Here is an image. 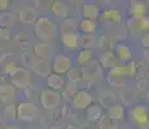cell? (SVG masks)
Returning <instances> with one entry per match:
<instances>
[{
  "mask_svg": "<svg viewBox=\"0 0 149 129\" xmlns=\"http://www.w3.org/2000/svg\"><path fill=\"white\" fill-rule=\"evenodd\" d=\"M14 22H16V17H14L13 13L3 12L1 14H0V27L9 28L14 25Z\"/></svg>",
  "mask_w": 149,
  "mask_h": 129,
  "instance_id": "cell-30",
  "label": "cell"
},
{
  "mask_svg": "<svg viewBox=\"0 0 149 129\" xmlns=\"http://www.w3.org/2000/svg\"><path fill=\"white\" fill-rule=\"evenodd\" d=\"M51 10H52V13L54 14V16L60 17V18H65V17L68 16L66 5H65L62 1H60V0H56V1L52 3V5H51Z\"/></svg>",
  "mask_w": 149,
  "mask_h": 129,
  "instance_id": "cell-28",
  "label": "cell"
},
{
  "mask_svg": "<svg viewBox=\"0 0 149 129\" xmlns=\"http://www.w3.org/2000/svg\"><path fill=\"white\" fill-rule=\"evenodd\" d=\"M79 28H81L82 34H86V35H95L96 30H97V23L96 21H92V19H82L81 23H79Z\"/></svg>",
  "mask_w": 149,
  "mask_h": 129,
  "instance_id": "cell-25",
  "label": "cell"
},
{
  "mask_svg": "<svg viewBox=\"0 0 149 129\" xmlns=\"http://www.w3.org/2000/svg\"><path fill=\"white\" fill-rule=\"evenodd\" d=\"M30 81H31V76L29 70H26V68L19 67L13 75H10L12 85H14L16 88H19V89H26L30 85Z\"/></svg>",
  "mask_w": 149,
  "mask_h": 129,
  "instance_id": "cell-7",
  "label": "cell"
},
{
  "mask_svg": "<svg viewBox=\"0 0 149 129\" xmlns=\"http://www.w3.org/2000/svg\"><path fill=\"white\" fill-rule=\"evenodd\" d=\"M97 124H99L97 129H118V123L111 119L108 114H104Z\"/></svg>",
  "mask_w": 149,
  "mask_h": 129,
  "instance_id": "cell-29",
  "label": "cell"
},
{
  "mask_svg": "<svg viewBox=\"0 0 149 129\" xmlns=\"http://www.w3.org/2000/svg\"><path fill=\"white\" fill-rule=\"evenodd\" d=\"M91 59H92V52L88 49H82L78 53V56H77V62H78V65L82 66V67L90 63Z\"/></svg>",
  "mask_w": 149,
  "mask_h": 129,
  "instance_id": "cell-32",
  "label": "cell"
},
{
  "mask_svg": "<svg viewBox=\"0 0 149 129\" xmlns=\"http://www.w3.org/2000/svg\"><path fill=\"white\" fill-rule=\"evenodd\" d=\"M65 129H81V128H79V127H78V125H74V124H70V125H68V127H66V128H65Z\"/></svg>",
  "mask_w": 149,
  "mask_h": 129,
  "instance_id": "cell-44",
  "label": "cell"
},
{
  "mask_svg": "<svg viewBox=\"0 0 149 129\" xmlns=\"http://www.w3.org/2000/svg\"><path fill=\"white\" fill-rule=\"evenodd\" d=\"M49 129H65V128L61 127V125H52V127H49Z\"/></svg>",
  "mask_w": 149,
  "mask_h": 129,
  "instance_id": "cell-46",
  "label": "cell"
},
{
  "mask_svg": "<svg viewBox=\"0 0 149 129\" xmlns=\"http://www.w3.org/2000/svg\"><path fill=\"white\" fill-rule=\"evenodd\" d=\"M34 54L36 58L49 59L53 54V47L49 43H38L34 45Z\"/></svg>",
  "mask_w": 149,
  "mask_h": 129,
  "instance_id": "cell-14",
  "label": "cell"
},
{
  "mask_svg": "<svg viewBox=\"0 0 149 129\" xmlns=\"http://www.w3.org/2000/svg\"><path fill=\"white\" fill-rule=\"evenodd\" d=\"M31 68L35 71L38 75L48 77L51 75V70H52V66H51L48 59H42V58H35L31 65Z\"/></svg>",
  "mask_w": 149,
  "mask_h": 129,
  "instance_id": "cell-12",
  "label": "cell"
},
{
  "mask_svg": "<svg viewBox=\"0 0 149 129\" xmlns=\"http://www.w3.org/2000/svg\"><path fill=\"white\" fill-rule=\"evenodd\" d=\"M127 27L132 35L139 34H148L149 32V17H131L127 21Z\"/></svg>",
  "mask_w": 149,
  "mask_h": 129,
  "instance_id": "cell-4",
  "label": "cell"
},
{
  "mask_svg": "<svg viewBox=\"0 0 149 129\" xmlns=\"http://www.w3.org/2000/svg\"><path fill=\"white\" fill-rule=\"evenodd\" d=\"M86 129H96V128H86Z\"/></svg>",
  "mask_w": 149,
  "mask_h": 129,
  "instance_id": "cell-50",
  "label": "cell"
},
{
  "mask_svg": "<svg viewBox=\"0 0 149 129\" xmlns=\"http://www.w3.org/2000/svg\"><path fill=\"white\" fill-rule=\"evenodd\" d=\"M141 45L145 48H149V32L145 34V35L141 38Z\"/></svg>",
  "mask_w": 149,
  "mask_h": 129,
  "instance_id": "cell-42",
  "label": "cell"
},
{
  "mask_svg": "<svg viewBox=\"0 0 149 129\" xmlns=\"http://www.w3.org/2000/svg\"><path fill=\"white\" fill-rule=\"evenodd\" d=\"M107 114L113 120H116L117 123L122 121V120L125 119V107H123L122 105H119V103H116L114 106H111V107L109 108Z\"/></svg>",
  "mask_w": 149,
  "mask_h": 129,
  "instance_id": "cell-26",
  "label": "cell"
},
{
  "mask_svg": "<svg viewBox=\"0 0 149 129\" xmlns=\"http://www.w3.org/2000/svg\"><path fill=\"white\" fill-rule=\"evenodd\" d=\"M100 9L96 4H92V3H87V4L83 5V16H84L86 19H92V21H96L100 17Z\"/></svg>",
  "mask_w": 149,
  "mask_h": 129,
  "instance_id": "cell-23",
  "label": "cell"
},
{
  "mask_svg": "<svg viewBox=\"0 0 149 129\" xmlns=\"http://www.w3.org/2000/svg\"><path fill=\"white\" fill-rule=\"evenodd\" d=\"M91 103H92V96L87 90H78L71 101V106L77 110H84V108L87 110Z\"/></svg>",
  "mask_w": 149,
  "mask_h": 129,
  "instance_id": "cell-9",
  "label": "cell"
},
{
  "mask_svg": "<svg viewBox=\"0 0 149 129\" xmlns=\"http://www.w3.org/2000/svg\"><path fill=\"white\" fill-rule=\"evenodd\" d=\"M36 57H35V54H31L30 52H26V53L22 56V61H24V63L26 65V66H30L31 67V65H33V62H34V59H35Z\"/></svg>",
  "mask_w": 149,
  "mask_h": 129,
  "instance_id": "cell-37",
  "label": "cell"
},
{
  "mask_svg": "<svg viewBox=\"0 0 149 129\" xmlns=\"http://www.w3.org/2000/svg\"><path fill=\"white\" fill-rule=\"evenodd\" d=\"M114 53L117 54V57H118V59L121 62H128V61H131V58H132V52H131L130 47L126 44H122V43H119V44L116 45Z\"/></svg>",
  "mask_w": 149,
  "mask_h": 129,
  "instance_id": "cell-18",
  "label": "cell"
},
{
  "mask_svg": "<svg viewBox=\"0 0 149 129\" xmlns=\"http://www.w3.org/2000/svg\"><path fill=\"white\" fill-rule=\"evenodd\" d=\"M102 114V107L100 105H91L90 107L86 110V119L90 123H99V120L101 119Z\"/></svg>",
  "mask_w": 149,
  "mask_h": 129,
  "instance_id": "cell-19",
  "label": "cell"
},
{
  "mask_svg": "<svg viewBox=\"0 0 149 129\" xmlns=\"http://www.w3.org/2000/svg\"><path fill=\"white\" fill-rule=\"evenodd\" d=\"M69 1H78V0H69Z\"/></svg>",
  "mask_w": 149,
  "mask_h": 129,
  "instance_id": "cell-48",
  "label": "cell"
},
{
  "mask_svg": "<svg viewBox=\"0 0 149 129\" xmlns=\"http://www.w3.org/2000/svg\"><path fill=\"white\" fill-rule=\"evenodd\" d=\"M102 68L99 62H90L88 65L82 67V79L88 83H95L101 77Z\"/></svg>",
  "mask_w": 149,
  "mask_h": 129,
  "instance_id": "cell-6",
  "label": "cell"
},
{
  "mask_svg": "<svg viewBox=\"0 0 149 129\" xmlns=\"http://www.w3.org/2000/svg\"><path fill=\"white\" fill-rule=\"evenodd\" d=\"M108 81L110 83V85H114V87H125L126 85V77H123V76H117V75H110L109 74V76H108Z\"/></svg>",
  "mask_w": 149,
  "mask_h": 129,
  "instance_id": "cell-36",
  "label": "cell"
},
{
  "mask_svg": "<svg viewBox=\"0 0 149 129\" xmlns=\"http://www.w3.org/2000/svg\"><path fill=\"white\" fill-rule=\"evenodd\" d=\"M9 38H10V31H9V28L0 27V40L5 41V40H9Z\"/></svg>",
  "mask_w": 149,
  "mask_h": 129,
  "instance_id": "cell-39",
  "label": "cell"
},
{
  "mask_svg": "<svg viewBox=\"0 0 149 129\" xmlns=\"http://www.w3.org/2000/svg\"><path fill=\"white\" fill-rule=\"evenodd\" d=\"M137 88H139L140 90L147 89V88H148V80H145V79H140V80H139V83H137Z\"/></svg>",
  "mask_w": 149,
  "mask_h": 129,
  "instance_id": "cell-40",
  "label": "cell"
},
{
  "mask_svg": "<svg viewBox=\"0 0 149 129\" xmlns=\"http://www.w3.org/2000/svg\"><path fill=\"white\" fill-rule=\"evenodd\" d=\"M38 115V107L31 102H21L17 105V119L24 123H30Z\"/></svg>",
  "mask_w": 149,
  "mask_h": 129,
  "instance_id": "cell-3",
  "label": "cell"
},
{
  "mask_svg": "<svg viewBox=\"0 0 149 129\" xmlns=\"http://www.w3.org/2000/svg\"><path fill=\"white\" fill-rule=\"evenodd\" d=\"M62 45L68 49H77L79 47V35L77 32L64 34L62 35Z\"/></svg>",
  "mask_w": 149,
  "mask_h": 129,
  "instance_id": "cell-24",
  "label": "cell"
},
{
  "mask_svg": "<svg viewBox=\"0 0 149 129\" xmlns=\"http://www.w3.org/2000/svg\"><path fill=\"white\" fill-rule=\"evenodd\" d=\"M100 65L105 68H114L117 66L121 65V61L118 59L117 54L111 50H105L104 53L100 56Z\"/></svg>",
  "mask_w": 149,
  "mask_h": 129,
  "instance_id": "cell-13",
  "label": "cell"
},
{
  "mask_svg": "<svg viewBox=\"0 0 149 129\" xmlns=\"http://www.w3.org/2000/svg\"><path fill=\"white\" fill-rule=\"evenodd\" d=\"M40 103L45 110H54L61 103V94L53 89L43 90L40 94Z\"/></svg>",
  "mask_w": 149,
  "mask_h": 129,
  "instance_id": "cell-5",
  "label": "cell"
},
{
  "mask_svg": "<svg viewBox=\"0 0 149 129\" xmlns=\"http://www.w3.org/2000/svg\"><path fill=\"white\" fill-rule=\"evenodd\" d=\"M4 117L7 120H14L17 119V105H7L4 108Z\"/></svg>",
  "mask_w": 149,
  "mask_h": 129,
  "instance_id": "cell-35",
  "label": "cell"
},
{
  "mask_svg": "<svg viewBox=\"0 0 149 129\" xmlns=\"http://www.w3.org/2000/svg\"><path fill=\"white\" fill-rule=\"evenodd\" d=\"M77 85L75 84H69L68 87L64 88V90H62V97H64L65 99H68V101H73L74 96L77 94Z\"/></svg>",
  "mask_w": 149,
  "mask_h": 129,
  "instance_id": "cell-34",
  "label": "cell"
},
{
  "mask_svg": "<svg viewBox=\"0 0 149 129\" xmlns=\"http://www.w3.org/2000/svg\"><path fill=\"white\" fill-rule=\"evenodd\" d=\"M71 68V59L70 57L65 56V54H57L54 57L53 62H52V71L54 74L58 75H64L68 74L69 70Z\"/></svg>",
  "mask_w": 149,
  "mask_h": 129,
  "instance_id": "cell-8",
  "label": "cell"
},
{
  "mask_svg": "<svg viewBox=\"0 0 149 129\" xmlns=\"http://www.w3.org/2000/svg\"><path fill=\"white\" fill-rule=\"evenodd\" d=\"M5 129H22V128L18 127V125H8Z\"/></svg>",
  "mask_w": 149,
  "mask_h": 129,
  "instance_id": "cell-45",
  "label": "cell"
},
{
  "mask_svg": "<svg viewBox=\"0 0 149 129\" xmlns=\"http://www.w3.org/2000/svg\"><path fill=\"white\" fill-rule=\"evenodd\" d=\"M8 125H7V121H5L3 117H0V129H5Z\"/></svg>",
  "mask_w": 149,
  "mask_h": 129,
  "instance_id": "cell-43",
  "label": "cell"
},
{
  "mask_svg": "<svg viewBox=\"0 0 149 129\" xmlns=\"http://www.w3.org/2000/svg\"><path fill=\"white\" fill-rule=\"evenodd\" d=\"M47 84L49 87V89L53 90H60L65 88V79L62 75H58V74H51L49 76L47 77Z\"/></svg>",
  "mask_w": 149,
  "mask_h": 129,
  "instance_id": "cell-21",
  "label": "cell"
},
{
  "mask_svg": "<svg viewBox=\"0 0 149 129\" xmlns=\"http://www.w3.org/2000/svg\"><path fill=\"white\" fill-rule=\"evenodd\" d=\"M99 45V41H97V38L95 35H86V34H81L79 35V47L82 49H93Z\"/></svg>",
  "mask_w": 149,
  "mask_h": 129,
  "instance_id": "cell-20",
  "label": "cell"
},
{
  "mask_svg": "<svg viewBox=\"0 0 149 129\" xmlns=\"http://www.w3.org/2000/svg\"><path fill=\"white\" fill-rule=\"evenodd\" d=\"M16 99V87L12 84H0V102L12 105Z\"/></svg>",
  "mask_w": 149,
  "mask_h": 129,
  "instance_id": "cell-11",
  "label": "cell"
},
{
  "mask_svg": "<svg viewBox=\"0 0 149 129\" xmlns=\"http://www.w3.org/2000/svg\"><path fill=\"white\" fill-rule=\"evenodd\" d=\"M66 77L71 84H77L78 81L82 80V71L78 70L77 67H71L70 70H69V72L66 74Z\"/></svg>",
  "mask_w": 149,
  "mask_h": 129,
  "instance_id": "cell-33",
  "label": "cell"
},
{
  "mask_svg": "<svg viewBox=\"0 0 149 129\" xmlns=\"http://www.w3.org/2000/svg\"><path fill=\"white\" fill-rule=\"evenodd\" d=\"M19 22L24 25H35V22L38 21V14H36V10L34 8H24V9L19 12Z\"/></svg>",
  "mask_w": 149,
  "mask_h": 129,
  "instance_id": "cell-15",
  "label": "cell"
},
{
  "mask_svg": "<svg viewBox=\"0 0 149 129\" xmlns=\"http://www.w3.org/2000/svg\"><path fill=\"white\" fill-rule=\"evenodd\" d=\"M36 38L42 43H49L56 39L57 35V26L51 21L48 17H39L38 21L34 25Z\"/></svg>",
  "mask_w": 149,
  "mask_h": 129,
  "instance_id": "cell-1",
  "label": "cell"
},
{
  "mask_svg": "<svg viewBox=\"0 0 149 129\" xmlns=\"http://www.w3.org/2000/svg\"><path fill=\"white\" fill-rule=\"evenodd\" d=\"M99 103L102 108L109 110L111 106H114L117 103V97H116V94L111 93V92H102L99 97Z\"/></svg>",
  "mask_w": 149,
  "mask_h": 129,
  "instance_id": "cell-22",
  "label": "cell"
},
{
  "mask_svg": "<svg viewBox=\"0 0 149 129\" xmlns=\"http://www.w3.org/2000/svg\"><path fill=\"white\" fill-rule=\"evenodd\" d=\"M137 72V66L135 62H130V63H125V65H119L117 67L111 68L110 70V75H117V76H135Z\"/></svg>",
  "mask_w": 149,
  "mask_h": 129,
  "instance_id": "cell-10",
  "label": "cell"
},
{
  "mask_svg": "<svg viewBox=\"0 0 149 129\" xmlns=\"http://www.w3.org/2000/svg\"><path fill=\"white\" fill-rule=\"evenodd\" d=\"M148 7L145 3H131L130 14L131 17H144L147 16Z\"/></svg>",
  "mask_w": 149,
  "mask_h": 129,
  "instance_id": "cell-27",
  "label": "cell"
},
{
  "mask_svg": "<svg viewBox=\"0 0 149 129\" xmlns=\"http://www.w3.org/2000/svg\"><path fill=\"white\" fill-rule=\"evenodd\" d=\"M10 0H0V10H7L9 8Z\"/></svg>",
  "mask_w": 149,
  "mask_h": 129,
  "instance_id": "cell-41",
  "label": "cell"
},
{
  "mask_svg": "<svg viewBox=\"0 0 149 129\" xmlns=\"http://www.w3.org/2000/svg\"><path fill=\"white\" fill-rule=\"evenodd\" d=\"M77 28H78V25H77L75 19L74 18H68L61 23V34L64 35V34L75 32Z\"/></svg>",
  "mask_w": 149,
  "mask_h": 129,
  "instance_id": "cell-31",
  "label": "cell"
},
{
  "mask_svg": "<svg viewBox=\"0 0 149 129\" xmlns=\"http://www.w3.org/2000/svg\"><path fill=\"white\" fill-rule=\"evenodd\" d=\"M18 66L17 65H14V63H8L7 66H5V68H4V71H5V74H7V75H13L14 72H16L17 70H18Z\"/></svg>",
  "mask_w": 149,
  "mask_h": 129,
  "instance_id": "cell-38",
  "label": "cell"
},
{
  "mask_svg": "<svg viewBox=\"0 0 149 129\" xmlns=\"http://www.w3.org/2000/svg\"><path fill=\"white\" fill-rule=\"evenodd\" d=\"M99 18H100V21L105 22V23H118L122 19V14L116 8H110V9L104 10V12L100 14Z\"/></svg>",
  "mask_w": 149,
  "mask_h": 129,
  "instance_id": "cell-16",
  "label": "cell"
},
{
  "mask_svg": "<svg viewBox=\"0 0 149 129\" xmlns=\"http://www.w3.org/2000/svg\"><path fill=\"white\" fill-rule=\"evenodd\" d=\"M130 121L136 129H149V107L144 105H135L131 107Z\"/></svg>",
  "mask_w": 149,
  "mask_h": 129,
  "instance_id": "cell-2",
  "label": "cell"
},
{
  "mask_svg": "<svg viewBox=\"0 0 149 129\" xmlns=\"http://www.w3.org/2000/svg\"><path fill=\"white\" fill-rule=\"evenodd\" d=\"M95 1H97V3H101V4H107V3H109L110 0H95Z\"/></svg>",
  "mask_w": 149,
  "mask_h": 129,
  "instance_id": "cell-47",
  "label": "cell"
},
{
  "mask_svg": "<svg viewBox=\"0 0 149 129\" xmlns=\"http://www.w3.org/2000/svg\"><path fill=\"white\" fill-rule=\"evenodd\" d=\"M147 75H148V77H149V68H148V72H147Z\"/></svg>",
  "mask_w": 149,
  "mask_h": 129,
  "instance_id": "cell-49",
  "label": "cell"
},
{
  "mask_svg": "<svg viewBox=\"0 0 149 129\" xmlns=\"http://www.w3.org/2000/svg\"><path fill=\"white\" fill-rule=\"evenodd\" d=\"M121 101L125 106H135L137 102V93L134 88L125 87L121 92Z\"/></svg>",
  "mask_w": 149,
  "mask_h": 129,
  "instance_id": "cell-17",
  "label": "cell"
}]
</instances>
